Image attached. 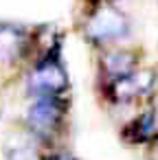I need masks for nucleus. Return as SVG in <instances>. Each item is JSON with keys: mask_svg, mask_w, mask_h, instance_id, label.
I'll use <instances>...</instances> for the list:
<instances>
[{"mask_svg": "<svg viewBox=\"0 0 158 160\" xmlns=\"http://www.w3.org/2000/svg\"><path fill=\"white\" fill-rule=\"evenodd\" d=\"M143 62V55L138 48H103L97 57V70H99V83H108L121 77L132 75Z\"/></svg>", "mask_w": 158, "mask_h": 160, "instance_id": "4", "label": "nucleus"}, {"mask_svg": "<svg viewBox=\"0 0 158 160\" xmlns=\"http://www.w3.org/2000/svg\"><path fill=\"white\" fill-rule=\"evenodd\" d=\"M156 110L147 108L138 116H134L130 123L123 125L121 129V140L125 145H147L156 136Z\"/></svg>", "mask_w": 158, "mask_h": 160, "instance_id": "6", "label": "nucleus"}, {"mask_svg": "<svg viewBox=\"0 0 158 160\" xmlns=\"http://www.w3.org/2000/svg\"><path fill=\"white\" fill-rule=\"evenodd\" d=\"M145 158H147V160H158V134L147 142V147H145Z\"/></svg>", "mask_w": 158, "mask_h": 160, "instance_id": "9", "label": "nucleus"}, {"mask_svg": "<svg viewBox=\"0 0 158 160\" xmlns=\"http://www.w3.org/2000/svg\"><path fill=\"white\" fill-rule=\"evenodd\" d=\"M79 33L90 46L103 51L116 42L127 40L132 33V22L127 13L121 11L114 2L90 0L79 20Z\"/></svg>", "mask_w": 158, "mask_h": 160, "instance_id": "1", "label": "nucleus"}, {"mask_svg": "<svg viewBox=\"0 0 158 160\" xmlns=\"http://www.w3.org/2000/svg\"><path fill=\"white\" fill-rule=\"evenodd\" d=\"M70 101L66 94L57 97H33L24 112L27 132L42 145H55L68 127Z\"/></svg>", "mask_w": 158, "mask_h": 160, "instance_id": "2", "label": "nucleus"}, {"mask_svg": "<svg viewBox=\"0 0 158 160\" xmlns=\"http://www.w3.org/2000/svg\"><path fill=\"white\" fill-rule=\"evenodd\" d=\"M42 160H77V158L73 153H68L66 149H48L42 156Z\"/></svg>", "mask_w": 158, "mask_h": 160, "instance_id": "8", "label": "nucleus"}, {"mask_svg": "<svg viewBox=\"0 0 158 160\" xmlns=\"http://www.w3.org/2000/svg\"><path fill=\"white\" fill-rule=\"evenodd\" d=\"M70 79L62 62V35H57L51 46L40 55L27 75V90L31 97H57L68 94Z\"/></svg>", "mask_w": 158, "mask_h": 160, "instance_id": "3", "label": "nucleus"}, {"mask_svg": "<svg viewBox=\"0 0 158 160\" xmlns=\"http://www.w3.org/2000/svg\"><path fill=\"white\" fill-rule=\"evenodd\" d=\"M29 35L11 24H0V64H13L29 53Z\"/></svg>", "mask_w": 158, "mask_h": 160, "instance_id": "5", "label": "nucleus"}, {"mask_svg": "<svg viewBox=\"0 0 158 160\" xmlns=\"http://www.w3.org/2000/svg\"><path fill=\"white\" fill-rule=\"evenodd\" d=\"M44 153L38 151L35 145H18L16 149L7 147V158L9 160H42Z\"/></svg>", "mask_w": 158, "mask_h": 160, "instance_id": "7", "label": "nucleus"}, {"mask_svg": "<svg viewBox=\"0 0 158 160\" xmlns=\"http://www.w3.org/2000/svg\"><path fill=\"white\" fill-rule=\"evenodd\" d=\"M108 2H116V0H108Z\"/></svg>", "mask_w": 158, "mask_h": 160, "instance_id": "10", "label": "nucleus"}]
</instances>
